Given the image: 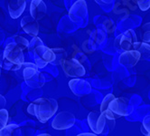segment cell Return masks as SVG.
<instances>
[{
    "mask_svg": "<svg viewBox=\"0 0 150 136\" xmlns=\"http://www.w3.org/2000/svg\"><path fill=\"white\" fill-rule=\"evenodd\" d=\"M58 110V103L52 98H38L27 107V113L35 116L38 121L45 123L55 115Z\"/></svg>",
    "mask_w": 150,
    "mask_h": 136,
    "instance_id": "cell-1",
    "label": "cell"
},
{
    "mask_svg": "<svg viewBox=\"0 0 150 136\" xmlns=\"http://www.w3.org/2000/svg\"><path fill=\"white\" fill-rule=\"evenodd\" d=\"M23 51L24 50L16 43L7 45L1 58L2 67L10 71H17L22 68L25 63Z\"/></svg>",
    "mask_w": 150,
    "mask_h": 136,
    "instance_id": "cell-2",
    "label": "cell"
},
{
    "mask_svg": "<svg viewBox=\"0 0 150 136\" xmlns=\"http://www.w3.org/2000/svg\"><path fill=\"white\" fill-rule=\"evenodd\" d=\"M130 113L129 110V101L125 97L114 98L109 104V107L104 113H102L107 120L115 121L116 119L127 116Z\"/></svg>",
    "mask_w": 150,
    "mask_h": 136,
    "instance_id": "cell-3",
    "label": "cell"
},
{
    "mask_svg": "<svg viewBox=\"0 0 150 136\" xmlns=\"http://www.w3.org/2000/svg\"><path fill=\"white\" fill-rule=\"evenodd\" d=\"M23 76L26 85L32 88H41L45 85V77L42 76L39 67L32 63H24Z\"/></svg>",
    "mask_w": 150,
    "mask_h": 136,
    "instance_id": "cell-4",
    "label": "cell"
},
{
    "mask_svg": "<svg viewBox=\"0 0 150 136\" xmlns=\"http://www.w3.org/2000/svg\"><path fill=\"white\" fill-rule=\"evenodd\" d=\"M60 66L62 71L68 77H82L86 74V70L81 64V62L75 58H64Z\"/></svg>",
    "mask_w": 150,
    "mask_h": 136,
    "instance_id": "cell-5",
    "label": "cell"
},
{
    "mask_svg": "<svg viewBox=\"0 0 150 136\" xmlns=\"http://www.w3.org/2000/svg\"><path fill=\"white\" fill-rule=\"evenodd\" d=\"M35 64L39 68H45L50 63H53L56 59V56L53 49L45 46V45L39 46L34 52Z\"/></svg>",
    "mask_w": 150,
    "mask_h": 136,
    "instance_id": "cell-6",
    "label": "cell"
},
{
    "mask_svg": "<svg viewBox=\"0 0 150 136\" xmlns=\"http://www.w3.org/2000/svg\"><path fill=\"white\" fill-rule=\"evenodd\" d=\"M137 36L135 31L128 29L123 34L117 36L114 41V46L117 52H124L133 49V45L137 42Z\"/></svg>",
    "mask_w": 150,
    "mask_h": 136,
    "instance_id": "cell-7",
    "label": "cell"
},
{
    "mask_svg": "<svg viewBox=\"0 0 150 136\" xmlns=\"http://www.w3.org/2000/svg\"><path fill=\"white\" fill-rule=\"evenodd\" d=\"M75 122H76V118L73 113L69 111H62L53 118L52 122V127L57 131L67 130L73 126Z\"/></svg>",
    "mask_w": 150,
    "mask_h": 136,
    "instance_id": "cell-8",
    "label": "cell"
},
{
    "mask_svg": "<svg viewBox=\"0 0 150 136\" xmlns=\"http://www.w3.org/2000/svg\"><path fill=\"white\" fill-rule=\"evenodd\" d=\"M87 121L91 131L97 135L102 133L107 126V119L100 111H91L88 114Z\"/></svg>",
    "mask_w": 150,
    "mask_h": 136,
    "instance_id": "cell-9",
    "label": "cell"
},
{
    "mask_svg": "<svg viewBox=\"0 0 150 136\" xmlns=\"http://www.w3.org/2000/svg\"><path fill=\"white\" fill-rule=\"evenodd\" d=\"M141 59L140 53L135 49L124 51L120 54L119 58V63L127 68H131L135 66Z\"/></svg>",
    "mask_w": 150,
    "mask_h": 136,
    "instance_id": "cell-10",
    "label": "cell"
},
{
    "mask_svg": "<svg viewBox=\"0 0 150 136\" xmlns=\"http://www.w3.org/2000/svg\"><path fill=\"white\" fill-rule=\"evenodd\" d=\"M87 14L88 8L84 0H78L77 2H75L69 11V16L75 23L82 21L87 16Z\"/></svg>",
    "mask_w": 150,
    "mask_h": 136,
    "instance_id": "cell-11",
    "label": "cell"
},
{
    "mask_svg": "<svg viewBox=\"0 0 150 136\" xmlns=\"http://www.w3.org/2000/svg\"><path fill=\"white\" fill-rule=\"evenodd\" d=\"M21 27L23 28L24 32L31 36H37L39 33V24L37 19L32 16H26L21 20Z\"/></svg>",
    "mask_w": 150,
    "mask_h": 136,
    "instance_id": "cell-12",
    "label": "cell"
},
{
    "mask_svg": "<svg viewBox=\"0 0 150 136\" xmlns=\"http://www.w3.org/2000/svg\"><path fill=\"white\" fill-rule=\"evenodd\" d=\"M47 8L42 0H30V14L37 20H40L46 14Z\"/></svg>",
    "mask_w": 150,
    "mask_h": 136,
    "instance_id": "cell-13",
    "label": "cell"
},
{
    "mask_svg": "<svg viewBox=\"0 0 150 136\" xmlns=\"http://www.w3.org/2000/svg\"><path fill=\"white\" fill-rule=\"evenodd\" d=\"M26 0H11L8 4V12L13 19L18 18L26 7Z\"/></svg>",
    "mask_w": 150,
    "mask_h": 136,
    "instance_id": "cell-14",
    "label": "cell"
},
{
    "mask_svg": "<svg viewBox=\"0 0 150 136\" xmlns=\"http://www.w3.org/2000/svg\"><path fill=\"white\" fill-rule=\"evenodd\" d=\"M133 49L137 50L141 55V59H148L150 57V46L145 42H135L133 45Z\"/></svg>",
    "mask_w": 150,
    "mask_h": 136,
    "instance_id": "cell-15",
    "label": "cell"
},
{
    "mask_svg": "<svg viewBox=\"0 0 150 136\" xmlns=\"http://www.w3.org/2000/svg\"><path fill=\"white\" fill-rule=\"evenodd\" d=\"M20 133L19 126L16 123L6 124L4 128L0 130V136H11V135H17Z\"/></svg>",
    "mask_w": 150,
    "mask_h": 136,
    "instance_id": "cell-16",
    "label": "cell"
},
{
    "mask_svg": "<svg viewBox=\"0 0 150 136\" xmlns=\"http://www.w3.org/2000/svg\"><path fill=\"white\" fill-rule=\"evenodd\" d=\"M113 12L116 14V15H122V14H125V15H127L128 16V13H129V9L127 6V5L123 2V0H120V1L117 2L114 7H113Z\"/></svg>",
    "mask_w": 150,
    "mask_h": 136,
    "instance_id": "cell-17",
    "label": "cell"
},
{
    "mask_svg": "<svg viewBox=\"0 0 150 136\" xmlns=\"http://www.w3.org/2000/svg\"><path fill=\"white\" fill-rule=\"evenodd\" d=\"M52 49H53V51H54L55 56H56V59H55L54 62L52 63V64H54V65H60L61 62L64 58L67 57L66 51L64 50V49H62V48H52Z\"/></svg>",
    "mask_w": 150,
    "mask_h": 136,
    "instance_id": "cell-18",
    "label": "cell"
},
{
    "mask_svg": "<svg viewBox=\"0 0 150 136\" xmlns=\"http://www.w3.org/2000/svg\"><path fill=\"white\" fill-rule=\"evenodd\" d=\"M42 45H44L42 41L38 36H34V38L32 39L31 42L29 43V46H28V51L30 52V54H34L35 48Z\"/></svg>",
    "mask_w": 150,
    "mask_h": 136,
    "instance_id": "cell-19",
    "label": "cell"
},
{
    "mask_svg": "<svg viewBox=\"0 0 150 136\" xmlns=\"http://www.w3.org/2000/svg\"><path fill=\"white\" fill-rule=\"evenodd\" d=\"M114 98H115V96H114L113 93H109V95H107L103 98V100H102V103H101V104H100V111L101 113H104L107 109H108L110 103Z\"/></svg>",
    "mask_w": 150,
    "mask_h": 136,
    "instance_id": "cell-20",
    "label": "cell"
},
{
    "mask_svg": "<svg viewBox=\"0 0 150 136\" xmlns=\"http://www.w3.org/2000/svg\"><path fill=\"white\" fill-rule=\"evenodd\" d=\"M15 43L16 45H18L23 50H28V46H29V42L26 38L20 36H16L14 37Z\"/></svg>",
    "mask_w": 150,
    "mask_h": 136,
    "instance_id": "cell-21",
    "label": "cell"
},
{
    "mask_svg": "<svg viewBox=\"0 0 150 136\" xmlns=\"http://www.w3.org/2000/svg\"><path fill=\"white\" fill-rule=\"evenodd\" d=\"M140 130L145 135L150 136V116H146L144 118Z\"/></svg>",
    "mask_w": 150,
    "mask_h": 136,
    "instance_id": "cell-22",
    "label": "cell"
},
{
    "mask_svg": "<svg viewBox=\"0 0 150 136\" xmlns=\"http://www.w3.org/2000/svg\"><path fill=\"white\" fill-rule=\"evenodd\" d=\"M8 122V112L4 108L0 110V130L4 128Z\"/></svg>",
    "mask_w": 150,
    "mask_h": 136,
    "instance_id": "cell-23",
    "label": "cell"
},
{
    "mask_svg": "<svg viewBox=\"0 0 150 136\" xmlns=\"http://www.w3.org/2000/svg\"><path fill=\"white\" fill-rule=\"evenodd\" d=\"M137 6L141 11H146L150 8V0H137Z\"/></svg>",
    "mask_w": 150,
    "mask_h": 136,
    "instance_id": "cell-24",
    "label": "cell"
},
{
    "mask_svg": "<svg viewBox=\"0 0 150 136\" xmlns=\"http://www.w3.org/2000/svg\"><path fill=\"white\" fill-rule=\"evenodd\" d=\"M104 27H105V30L107 31L108 33H112L113 31L115 30V25L114 23L112 22V21L110 19H107L105 20V22L103 24Z\"/></svg>",
    "mask_w": 150,
    "mask_h": 136,
    "instance_id": "cell-25",
    "label": "cell"
},
{
    "mask_svg": "<svg viewBox=\"0 0 150 136\" xmlns=\"http://www.w3.org/2000/svg\"><path fill=\"white\" fill-rule=\"evenodd\" d=\"M142 41L150 46V31H145V32H143Z\"/></svg>",
    "mask_w": 150,
    "mask_h": 136,
    "instance_id": "cell-26",
    "label": "cell"
},
{
    "mask_svg": "<svg viewBox=\"0 0 150 136\" xmlns=\"http://www.w3.org/2000/svg\"><path fill=\"white\" fill-rule=\"evenodd\" d=\"M94 1L100 6H106V5H110L113 3L114 0H94Z\"/></svg>",
    "mask_w": 150,
    "mask_h": 136,
    "instance_id": "cell-27",
    "label": "cell"
},
{
    "mask_svg": "<svg viewBox=\"0 0 150 136\" xmlns=\"http://www.w3.org/2000/svg\"><path fill=\"white\" fill-rule=\"evenodd\" d=\"M6 98H5L3 95H0V110H1V109H4L5 106H6Z\"/></svg>",
    "mask_w": 150,
    "mask_h": 136,
    "instance_id": "cell-28",
    "label": "cell"
},
{
    "mask_svg": "<svg viewBox=\"0 0 150 136\" xmlns=\"http://www.w3.org/2000/svg\"><path fill=\"white\" fill-rule=\"evenodd\" d=\"M142 31L145 32V31H150V22L146 23L142 26Z\"/></svg>",
    "mask_w": 150,
    "mask_h": 136,
    "instance_id": "cell-29",
    "label": "cell"
},
{
    "mask_svg": "<svg viewBox=\"0 0 150 136\" xmlns=\"http://www.w3.org/2000/svg\"><path fill=\"white\" fill-rule=\"evenodd\" d=\"M82 135H88V136H96L97 134L94 133V132H83V133H81V134H79V136H82Z\"/></svg>",
    "mask_w": 150,
    "mask_h": 136,
    "instance_id": "cell-30",
    "label": "cell"
}]
</instances>
